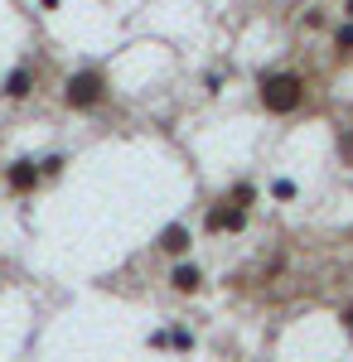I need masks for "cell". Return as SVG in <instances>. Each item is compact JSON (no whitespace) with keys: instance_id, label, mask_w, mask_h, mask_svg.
<instances>
[{"instance_id":"1","label":"cell","mask_w":353,"mask_h":362,"mask_svg":"<svg viewBox=\"0 0 353 362\" xmlns=\"http://www.w3.org/2000/svg\"><path fill=\"white\" fill-rule=\"evenodd\" d=\"M257 97H262V107L271 116H291V112H300V102H305V78H300V73H262Z\"/></svg>"},{"instance_id":"2","label":"cell","mask_w":353,"mask_h":362,"mask_svg":"<svg viewBox=\"0 0 353 362\" xmlns=\"http://www.w3.org/2000/svg\"><path fill=\"white\" fill-rule=\"evenodd\" d=\"M102 102H107V73H97V68L68 73V83H63V107L92 112V107H102Z\"/></svg>"},{"instance_id":"3","label":"cell","mask_w":353,"mask_h":362,"mask_svg":"<svg viewBox=\"0 0 353 362\" xmlns=\"http://www.w3.org/2000/svg\"><path fill=\"white\" fill-rule=\"evenodd\" d=\"M203 227H208V232H242V227H247V208H242V203H232V198H223V203L208 208Z\"/></svg>"},{"instance_id":"4","label":"cell","mask_w":353,"mask_h":362,"mask_svg":"<svg viewBox=\"0 0 353 362\" xmlns=\"http://www.w3.org/2000/svg\"><path fill=\"white\" fill-rule=\"evenodd\" d=\"M39 179H44V165H34V160H10L5 165V189L10 194H34Z\"/></svg>"},{"instance_id":"5","label":"cell","mask_w":353,"mask_h":362,"mask_svg":"<svg viewBox=\"0 0 353 362\" xmlns=\"http://www.w3.org/2000/svg\"><path fill=\"white\" fill-rule=\"evenodd\" d=\"M169 285H174V290H179V295H194V290H198V285H203V271H198V266H194V261H179V266H174V271H169Z\"/></svg>"},{"instance_id":"6","label":"cell","mask_w":353,"mask_h":362,"mask_svg":"<svg viewBox=\"0 0 353 362\" xmlns=\"http://www.w3.org/2000/svg\"><path fill=\"white\" fill-rule=\"evenodd\" d=\"M0 92H5L10 102H20V97H29V92H34V68H15V73L5 78V87H0Z\"/></svg>"},{"instance_id":"7","label":"cell","mask_w":353,"mask_h":362,"mask_svg":"<svg viewBox=\"0 0 353 362\" xmlns=\"http://www.w3.org/2000/svg\"><path fill=\"white\" fill-rule=\"evenodd\" d=\"M160 251H169V256H184L189 251V227L184 223H169L160 232Z\"/></svg>"},{"instance_id":"8","label":"cell","mask_w":353,"mask_h":362,"mask_svg":"<svg viewBox=\"0 0 353 362\" xmlns=\"http://www.w3.org/2000/svg\"><path fill=\"white\" fill-rule=\"evenodd\" d=\"M334 49H339L344 58L353 54V20H349V25H339V29H334Z\"/></svg>"},{"instance_id":"9","label":"cell","mask_w":353,"mask_h":362,"mask_svg":"<svg viewBox=\"0 0 353 362\" xmlns=\"http://www.w3.org/2000/svg\"><path fill=\"white\" fill-rule=\"evenodd\" d=\"M232 203H242V208H252V198H257V189H252V184H232Z\"/></svg>"},{"instance_id":"10","label":"cell","mask_w":353,"mask_h":362,"mask_svg":"<svg viewBox=\"0 0 353 362\" xmlns=\"http://www.w3.org/2000/svg\"><path fill=\"white\" fill-rule=\"evenodd\" d=\"M271 194H276V198H296V184H291V179H276Z\"/></svg>"},{"instance_id":"11","label":"cell","mask_w":353,"mask_h":362,"mask_svg":"<svg viewBox=\"0 0 353 362\" xmlns=\"http://www.w3.org/2000/svg\"><path fill=\"white\" fill-rule=\"evenodd\" d=\"M169 343H174V348H194V334H189V329H174Z\"/></svg>"},{"instance_id":"12","label":"cell","mask_w":353,"mask_h":362,"mask_svg":"<svg viewBox=\"0 0 353 362\" xmlns=\"http://www.w3.org/2000/svg\"><path fill=\"white\" fill-rule=\"evenodd\" d=\"M339 155H344V160H353V136H344V140H339Z\"/></svg>"},{"instance_id":"13","label":"cell","mask_w":353,"mask_h":362,"mask_svg":"<svg viewBox=\"0 0 353 362\" xmlns=\"http://www.w3.org/2000/svg\"><path fill=\"white\" fill-rule=\"evenodd\" d=\"M339 319H344V329L353 334V305H344V309H339Z\"/></svg>"},{"instance_id":"14","label":"cell","mask_w":353,"mask_h":362,"mask_svg":"<svg viewBox=\"0 0 353 362\" xmlns=\"http://www.w3.org/2000/svg\"><path fill=\"white\" fill-rule=\"evenodd\" d=\"M344 10H349V20H353V0H344Z\"/></svg>"}]
</instances>
